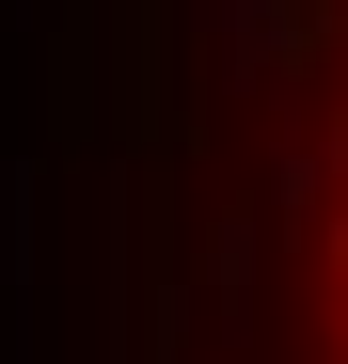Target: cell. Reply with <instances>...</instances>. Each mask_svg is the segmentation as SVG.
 I'll use <instances>...</instances> for the list:
<instances>
[{"instance_id": "obj_1", "label": "cell", "mask_w": 348, "mask_h": 364, "mask_svg": "<svg viewBox=\"0 0 348 364\" xmlns=\"http://www.w3.org/2000/svg\"><path fill=\"white\" fill-rule=\"evenodd\" d=\"M317 301H332V364H348V80H332V143H317Z\"/></svg>"}]
</instances>
